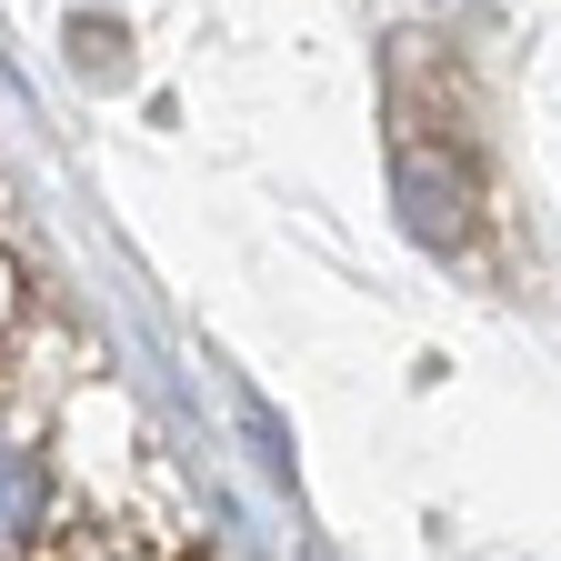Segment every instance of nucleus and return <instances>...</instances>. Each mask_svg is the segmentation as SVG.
I'll use <instances>...</instances> for the list:
<instances>
[{
    "label": "nucleus",
    "mask_w": 561,
    "mask_h": 561,
    "mask_svg": "<svg viewBox=\"0 0 561 561\" xmlns=\"http://www.w3.org/2000/svg\"><path fill=\"white\" fill-rule=\"evenodd\" d=\"M31 522H41V471L21 451H0V541H21Z\"/></svg>",
    "instance_id": "nucleus-1"
}]
</instances>
